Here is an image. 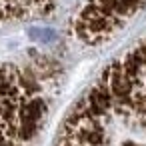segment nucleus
<instances>
[{
    "label": "nucleus",
    "instance_id": "obj_2",
    "mask_svg": "<svg viewBox=\"0 0 146 146\" xmlns=\"http://www.w3.org/2000/svg\"><path fill=\"white\" fill-rule=\"evenodd\" d=\"M42 62H0V146H36L56 80Z\"/></svg>",
    "mask_w": 146,
    "mask_h": 146
},
{
    "label": "nucleus",
    "instance_id": "obj_1",
    "mask_svg": "<svg viewBox=\"0 0 146 146\" xmlns=\"http://www.w3.org/2000/svg\"><path fill=\"white\" fill-rule=\"evenodd\" d=\"M56 146H146V34L86 88Z\"/></svg>",
    "mask_w": 146,
    "mask_h": 146
}]
</instances>
